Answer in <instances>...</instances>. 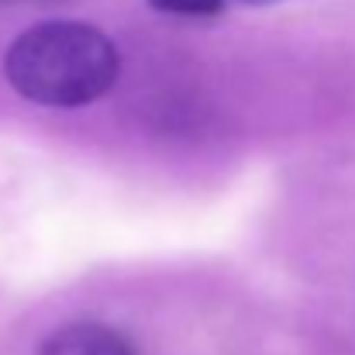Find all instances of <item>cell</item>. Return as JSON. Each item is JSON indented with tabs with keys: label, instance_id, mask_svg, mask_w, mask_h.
Returning a JSON list of instances; mask_svg holds the SVG:
<instances>
[{
	"label": "cell",
	"instance_id": "obj_3",
	"mask_svg": "<svg viewBox=\"0 0 355 355\" xmlns=\"http://www.w3.org/2000/svg\"><path fill=\"white\" fill-rule=\"evenodd\" d=\"M159 14L173 17H221L228 10V0H148Z\"/></svg>",
	"mask_w": 355,
	"mask_h": 355
},
{
	"label": "cell",
	"instance_id": "obj_4",
	"mask_svg": "<svg viewBox=\"0 0 355 355\" xmlns=\"http://www.w3.org/2000/svg\"><path fill=\"white\" fill-rule=\"evenodd\" d=\"M238 3H248V7H269V3H276V0H238Z\"/></svg>",
	"mask_w": 355,
	"mask_h": 355
},
{
	"label": "cell",
	"instance_id": "obj_1",
	"mask_svg": "<svg viewBox=\"0 0 355 355\" xmlns=\"http://www.w3.org/2000/svg\"><path fill=\"white\" fill-rule=\"evenodd\" d=\"M118 76L121 52L114 38L73 17L38 21L3 52V80L38 107L73 111L97 104L118 87Z\"/></svg>",
	"mask_w": 355,
	"mask_h": 355
},
{
	"label": "cell",
	"instance_id": "obj_2",
	"mask_svg": "<svg viewBox=\"0 0 355 355\" xmlns=\"http://www.w3.org/2000/svg\"><path fill=\"white\" fill-rule=\"evenodd\" d=\"M38 355H135V349L121 331L107 328V324L76 321V324L52 331L42 342Z\"/></svg>",
	"mask_w": 355,
	"mask_h": 355
}]
</instances>
